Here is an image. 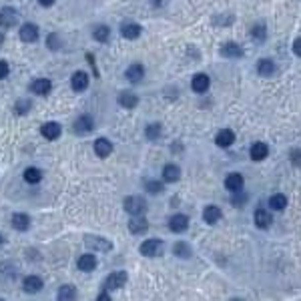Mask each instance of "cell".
I'll return each instance as SVG.
<instances>
[{
	"label": "cell",
	"mask_w": 301,
	"mask_h": 301,
	"mask_svg": "<svg viewBox=\"0 0 301 301\" xmlns=\"http://www.w3.org/2000/svg\"><path fill=\"white\" fill-rule=\"evenodd\" d=\"M293 52H295L297 56H301V38H295V42H293Z\"/></svg>",
	"instance_id": "obj_41"
},
{
	"label": "cell",
	"mask_w": 301,
	"mask_h": 301,
	"mask_svg": "<svg viewBox=\"0 0 301 301\" xmlns=\"http://www.w3.org/2000/svg\"><path fill=\"white\" fill-rule=\"evenodd\" d=\"M76 265H78L80 271H86V273H88V271H95L97 269V257L90 255V253H84V255L78 257Z\"/></svg>",
	"instance_id": "obj_19"
},
{
	"label": "cell",
	"mask_w": 301,
	"mask_h": 301,
	"mask_svg": "<svg viewBox=\"0 0 301 301\" xmlns=\"http://www.w3.org/2000/svg\"><path fill=\"white\" fill-rule=\"evenodd\" d=\"M97 299H101V301H103V299H111V295H109V289H105V291H101Z\"/></svg>",
	"instance_id": "obj_43"
},
{
	"label": "cell",
	"mask_w": 301,
	"mask_h": 301,
	"mask_svg": "<svg viewBox=\"0 0 301 301\" xmlns=\"http://www.w3.org/2000/svg\"><path fill=\"white\" fill-rule=\"evenodd\" d=\"M18 22V12L12 6H4L0 10V26L2 28H12Z\"/></svg>",
	"instance_id": "obj_6"
},
{
	"label": "cell",
	"mask_w": 301,
	"mask_h": 301,
	"mask_svg": "<svg viewBox=\"0 0 301 301\" xmlns=\"http://www.w3.org/2000/svg\"><path fill=\"white\" fill-rule=\"evenodd\" d=\"M257 73L263 75V76H271L275 73V63L271 58H261L257 63Z\"/></svg>",
	"instance_id": "obj_28"
},
{
	"label": "cell",
	"mask_w": 301,
	"mask_h": 301,
	"mask_svg": "<svg viewBox=\"0 0 301 301\" xmlns=\"http://www.w3.org/2000/svg\"><path fill=\"white\" fill-rule=\"evenodd\" d=\"M169 229L173 233H185L189 229V217L183 215V213H177L169 219Z\"/></svg>",
	"instance_id": "obj_7"
},
{
	"label": "cell",
	"mask_w": 301,
	"mask_h": 301,
	"mask_svg": "<svg viewBox=\"0 0 301 301\" xmlns=\"http://www.w3.org/2000/svg\"><path fill=\"white\" fill-rule=\"evenodd\" d=\"M60 125L58 123H44L42 127H40V133H42V137L44 139H48V141H54V139H58L60 137Z\"/></svg>",
	"instance_id": "obj_23"
},
{
	"label": "cell",
	"mask_w": 301,
	"mask_h": 301,
	"mask_svg": "<svg viewBox=\"0 0 301 301\" xmlns=\"http://www.w3.org/2000/svg\"><path fill=\"white\" fill-rule=\"evenodd\" d=\"M56 2V0H38V4L40 6H44V8H48V6H52Z\"/></svg>",
	"instance_id": "obj_42"
},
{
	"label": "cell",
	"mask_w": 301,
	"mask_h": 301,
	"mask_svg": "<svg viewBox=\"0 0 301 301\" xmlns=\"http://www.w3.org/2000/svg\"><path fill=\"white\" fill-rule=\"evenodd\" d=\"M71 86H73V90H76V93H82V90H86V86H88V75L84 71H76L73 75V78H71Z\"/></svg>",
	"instance_id": "obj_13"
},
{
	"label": "cell",
	"mask_w": 301,
	"mask_h": 301,
	"mask_svg": "<svg viewBox=\"0 0 301 301\" xmlns=\"http://www.w3.org/2000/svg\"><path fill=\"white\" fill-rule=\"evenodd\" d=\"M215 143H217L221 149H227V147H231V145L235 143V133H233L231 129H223V131L217 133Z\"/></svg>",
	"instance_id": "obj_21"
},
{
	"label": "cell",
	"mask_w": 301,
	"mask_h": 301,
	"mask_svg": "<svg viewBox=\"0 0 301 301\" xmlns=\"http://www.w3.org/2000/svg\"><path fill=\"white\" fill-rule=\"evenodd\" d=\"M28 111H30V101H28V99L16 101V105H14V113H16V114H26Z\"/></svg>",
	"instance_id": "obj_37"
},
{
	"label": "cell",
	"mask_w": 301,
	"mask_h": 301,
	"mask_svg": "<svg viewBox=\"0 0 301 301\" xmlns=\"http://www.w3.org/2000/svg\"><path fill=\"white\" fill-rule=\"evenodd\" d=\"M291 163L293 165H301V149H293L291 150Z\"/></svg>",
	"instance_id": "obj_40"
},
{
	"label": "cell",
	"mask_w": 301,
	"mask_h": 301,
	"mask_svg": "<svg viewBox=\"0 0 301 301\" xmlns=\"http://www.w3.org/2000/svg\"><path fill=\"white\" fill-rule=\"evenodd\" d=\"M161 133H163V127H161V123H150V125L145 129V137H147L149 141H159Z\"/></svg>",
	"instance_id": "obj_32"
},
{
	"label": "cell",
	"mask_w": 301,
	"mask_h": 301,
	"mask_svg": "<svg viewBox=\"0 0 301 301\" xmlns=\"http://www.w3.org/2000/svg\"><path fill=\"white\" fill-rule=\"evenodd\" d=\"M93 129H95V120H93V116H90V114H80L73 123V131L76 135H88Z\"/></svg>",
	"instance_id": "obj_4"
},
{
	"label": "cell",
	"mask_w": 301,
	"mask_h": 301,
	"mask_svg": "<svg viewBox=\"0 0 301 301\" xmlns=\"http://www.w3.org/2000/svg\"><path fill=\"white\" fill-rule=\"evenodd\" d=\"M18 35H20L22 42H37V38H38V26H37V24L26 22V24L20 26Z\"/></svg>",
	"instance_id": "obj_8"
},
{
	"label": "cell",
	"mask_w": 301,
	"mask_h": 301,
	"mask_svg": "<svg viewBox=\"0 0 301 301\" xmlns=\"http://www.w3.org/2000/svg\"><path fill=\"white\" fill-rule=\"evenodd\" d=\"M173 253H175L177 257H181V259H189V257L193 255V251H191L189 243H185V241H179V243H175Z\"/></svg>",
	"instance_id": "obj_31"
},
{
	"label": "cell",
	"mask_w": 301,
	"mask_h": 301,
	"mask_svg": "<svg viewBox=\"0 0 301 301\" xmlns=\"http://www.w3.org/2000/svg\"><path fill=\"white\" fill-rule=\"evenodd\" d=\"M95 153H97V157L107 159L113 153V143L109 139H97L95 141Z\"/></svg>",
	"instance_id": "obj_18"
},
{
	"label": "cell",
	"mask_w": 301,
	"mask_h": 301,
	"mask_svg": "<svg viewBox=\"0 0 301 301\" xmlns=\"http://www.w3.org/2000/svg\"><path fill=\"white\" fill-rule=\"evenodd\" d=\"M267 155H269V147L265 145V143H253V147H251V159L253 161H263V159H267Z\"/></svg>",
	"instance_id": "obj_25"
},
{
	"label": "cell",
	"mask_w": 301,
	"mask_h": 301,
	"mask_svg": "<svg viewBox=\"0 0 301 301\" xmlns=\"http://www.w3.org/2000/svg\"><path fill=\"white\" fill-rule=\"evenodd\" d=\"M145 189L150 195H159L163 191V183H159V181H145Z\"/></svg>",
	"instance_id": "obj_35"
},
{
	"label": "cell",
	"mask_w": 301,
	"mask_h": 301,
	"mask_svg": "<svg viewBox=\"0 0 301 301\" xmlns=\"http://www.w3.org/2000/svg\"><path fill=\"white\" fill-rule=\"evenodd\" d=\"M141 33H143V28H141L139 24H135V22H127V24L120 26V35H123L127 40H135V38H139Z\"/></svg>",
	"instance_id": "obj_17"
},
{
	"label": "cell",
	"mask_w": 301,
	"mask_h": 301,
	"mask_svg": "<svg viewBox=\"0 0 301 301\" xmlns=\"http://www.w3.org/2000/svg\"><path fill=\"white\" fill-rule=\"evenodd\" d=\"M251 37H253L257 42H263V40H265V37H267V33H265V26H263V24H255V26H253V30H251Z\"/></svg>",
	"instance_id": "obj_36"
},
{
	"label": "cell",
	"mask_w": 301,
	"mask_h": 301,
	"mask_svg": "<svg viewBox=\"0 0 301 301\" xmlns=\"http://www.w3.org/2000/svg\"><path fill=\"white\" fill-rule=\"evenodd\" d=\"M2 243H4V237H2V235H0V245H2Z\"/></svg>",
	"instance_id": "obj_45"
},
{
	"label": "cell",
	"mask_w": 301,
	"mask_h": 301,
	"mask_svg": "<svg viewBox=\"0 0 301 301\" xmlns=\"http://www.w3.org/2000/svg\"><path fill=\"white\" fill-rule=\"evenodd\" d=\"M22 177H24L26 183L35 185V183H40V179H42V171H40V169H37V167H28V169L22 173Z\"/></svg>",
	"instance_id": "obj_29"
},
{
	"label": "cell",
	"mask_w": 301,
	"mask_h": 301,
	"mask_svg": "<svg viewBox=\"0 0 301 301\" xmlns=\"http://www.w3.org/2000/svg\"><path fill=\"white\" fill-rule=\"evenodd\" d=\"M253 219H255V225H257L259 229H269L271 223H273V217H271V213H269L267 209H263V207H259V209L255 211Z\"/></svg>",
	"instance_id": "obj_10"
},
{
	"label": "cell",
	"mask_w": 301,
	"mask_h": 301,
	"mask_svg": "<svg viewBox=\"0 0 301 301\" xmlns=\"http://www.w3.org/2000/svg\"><path fill=\"white\" fill-rule=\"evenodd\" d=\"M181 177V169L177 165H165L163 167V181H167V183H177Z\"/></svg>",
	"instance_id": "obj_27"
},
{
	"label": "cell",
	"mask_w": 301,
	"mask_h": 301,
	"mask_svg": "<svg viewBox=\"0 0 301 301\" xmlns=\"http://www.w3.org/2000/svg\"><path fill=\"white\" fill-rule=\"evenodd\" d=\"M125 76H127L131 82H141L143 76H145V67H143L141 63H135V65H131V67L125 71Z\"/></svg>",
	"instance_id": "obj_20"
},
{
	"label": "cell",
	"mask_w": 301,
	"mask_h": 301,
	"mask_svg": "<svg viewBox=\"0 0 301 301\" xmlns=\"http://www.w3.org/2000/svg\"><path fill=\"white\" fill-rule=\"evenodd\" d=\"M60 301H71V299H76V289L75 285H63L58 289V295H56Z\"/></svg>",
	"instance_id": "obj_33"
},
{
	"label": "cell",
	"mask_w": 301,
	"mask_h": 301,
	"mask_svg": "<svg viewBox=\"0 0 301 301\" xmlns=\"http://www.w3.org/2000/svg\"><path fill=\"white\" fill-rule=\"evenodd\" d=\"M147 229H149V221L143 215H133V219L129 221V231L133 235H143L147 233Z\"/></svg>",
	"instance_id": "obj_11"
},
{
	"label": "cell",
	"mask_w": 301,
	"mask_h": 301,
	"mask_svg": "<svg viewBox=\"0 0 301 301\" xmlns=\"http://www.w3.org/2000/svg\"><path fill=\"white\" fill-rule=\"evenodd\" d=\"M127 279H129V275L125 273V271H114V273H111V275L107 277V281H105V289H109V291L123 289V287L127 285Z\"/></svg>",
	"instance_id": "obj_3"
},
{
	"label": "cell",
	"mask_w": 301,
	"mask_h": 301,
	"mask_svg": "<svg viewBox=\"0 0 301 301\" xmlns=\"http://www.w3.org/2000/svg\"><path fill=\"white\" fill-rule=\"evenodd\" d=\"M46 44H48V48H52V50L60 48V40H58V35H48V40H46Z\"/></svg>",
	"instance_id": "obj_38"
},
{
	"label": "cell",
	"mask_w": 301,
	"mask_h": 301,
	"mask_svg": "<svg viewBox=\"0 0 301 301\" xmlns=\"http://www.w3.org/2000/svg\"><path fill=\"white\" fill-rule=\"evenodd\" d=\"M123 207H125V211L129 215H143L147 211V201L143 197H139V195H131V197L125 199Z\"/></svg>",
	"instance_id": "obj_2"
},
{
	"label": "cell",
	"mask_w": 301,
	"mask_h": 301,
	"mask_svg": "<svg viewBox=\"0 0 301 301\" xmlns=\"http://www.w3.org/2000/svg\"><path fill=\"white\" fill-rule=\"evenodd\" d=\"M269 207L273 209V211H283L287 207V197L283 193H275V195H271L269 197Z\"/></svg>",
	"instance_id": "obj_30"
},
{
	"label": "cell",
	"mask_w": 301,
	"mask_h": 301,
	"mask_svg": "<svg viewBox=\"0 0 301 301\" xmlns=\"http://www.w3.org/2000/svg\"><path fill=\"white\" fill-rule=\"evenodd\" d=\"M42 279L38 277V275H28V277H24V281H22V289L26 291V293H38L40 289H42Z\"/></svg>",
	"instance_id": "obj_15"
},
{
	"label": "cell",
	"mask_w": 301,
	"mask_h": 301,
	"mask_svg": "<svg viewBox=\"0 0 301 301\" xmlns=\"http://www.w3.org/2000/svg\"><path fill=\"white\" fill-rule=\"evenodd\" d=\"M93 37H95V40H99V42H107V40H109V37H111V28H109V26H105V24H101V26H97V28H95Z\"/></svg>",
	"instance_id": "obj_34"
},
{
	"label": "cell",
	"mask_w": 301,
	"mask_h": 301,
	"mask_svg": "<svg viewBox=\"0 0 301 301\" xmlns=\"http://www.w3.org/2000/svg\"><path fill=\"white\" fill-rule=\"evenodd\" d=\"M223 217V213H221V209L219 207H215V205H207L205 207V211H203V219H205V223H209V225H215V223H219V219Z\"/></svg>",
	"instance_id": "obj_16"
},
{
	"label": "cell",
	"mask_w": 301,
	"mask_h": 301,
	"mask_svg": "<svg viewBox=\"0 0 301 301\" xmlns=\"http://www.w3.org/2000/svg\"><path fill=\"white\" fill-rule=\"evenodd\" d=\"M2 42H4V35L0 33V46H2Z\"/></svg>",
	"instance_id": "obj_44"
},
{
	"label": "cell",
	"mask_w": 301,
	"mask_h": 301,
	"mask_svg": "<svg viewBox=\"0 0 301 301\" xmlns=\"http://www.w3.org/2000/svg\"><path fill=\"white\" fill-rule=\"evenodd\" d=\"M50 88H52V82L48 78H37V80L30 82V90H33L35 95H40V97L48 95Z\"/></svg>",
	"instance_id": "obj_14"
},
{
	"label": "cell",
	"mask_w": 301,
	"mask_h": 301,
	"mask_svg": "<svg viewBox=\"0 0 301 301\" xmlns=\"http://www.w3.org/2000/svg\"><path fill=\"white\" fill-rule=\"evenodd\" d=\"M8 73H10L8 63H6V60H0V80L6 78V76H8Z\"/></svg>",
	"instance_id": "obj_39"
},
{
	"label": "cell",
	"mask_w": 301,
	"mask_h": 301,
	"mask_svg": "<svg viewBox=\"0 0 301 301\" xmlns=\"http://www.w3.org/2000/svg\"><path fill=\"white\" fill-rule=\"evenodd\" d=\"M165 253V243L161 239H147L141 243V255L145 257H161Z\"/></svg>",
	"instance_id": "obj_1"
},
{
	"label": "cell",
	"mask_w": 301,
	"mask_h": 301,
	"mask_svg": "<svg viewBox=\"0 0 301 301\" xmlns=\"http://www.w3.org/2000/svg\"><path fill=\"white\" fill-rule=\"evenodd\" d=\"M209 84H211V78L205 75V73H199V75H195L193 76V80H191V88L195 90V93H207L209 90Z\"/></svg>",
	"instance_id": "obj_12"
},
{
	"label": "cell",
	"mask_w": 301,
	"mask_h": 301,
	"mask_svg": "<svg viewBox=\"0 0 301 301\" xmlns=\"http://www.w3.org/2000/svg\"><path fill=\"white\" fill-rule=\"evenodd\" d=\"M10 221H12V227L16 231H28L30 229V217L24 215V213H14Z\"/></svg>",
	"instance_id": "obj_26"
},
{
	"label": "cell",
	"mask_w": 301,
	"mask_h": 301,
	"mask_svg": "<svg viewBox=\"0 0 301 301\" xmlns=\"http://www.w3.org/2000/svg\"><path fill=\"white\" fill-rule=\"evenodd\" d=\"M243 175L241 173H229L227 179H225V189L233 195V193H239V191H243Z\"/></svg>",
	"instance_id": "obj_5"
},
{
	"label": "cell",
	"mask_w": 301,
	"mask_h": 301,
	"mask_svg": "<svg viewBox=\"0 0 301 301\" xmlns=\"http://www.w3.org/2000/svg\"><path fill=\"white\" fill-rule=\"evenodd\" d=\"M221 54L225 58H241L243 56V48H241L239 44H235V42H225L221 46Z\"/></svg>",
	"instance_id": "obj_24"
},
{
	"label": "cell",
	"mask_w": 301,
	"mask_h": 301,
	"mask_svg": "<svg viewBox=\"0 0 301 301\" xmlns=\"http://www.w3.org/2000/svg\"><path fill=\"white\" fill-rule=\"evenodd\" d=\"M84 243H86V245H88L90 249H97V251H105V253L113 249V243H111V241H107L105 237H90V235H88V237L84 239Z\"/></svg>",
	"instance_id": "obj_9"
},
{
	"label": "cell",
	"mask_w": 301,
	"mask_h": 301,
	"mask_svg": "<svg viewBox=\"0 0 301 301\" xmlns=\"http://www.w3.org/2000/svg\"><path fill=\"white\" fill-rule=\"evenodd\" d=\"M118 105L123 109H135L139 105V97L135 93H129V90H123V93L118 95Z\"/></svg>",
	"instance_id": "obj_22"
}]
</instances>
